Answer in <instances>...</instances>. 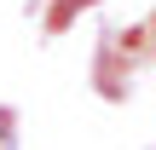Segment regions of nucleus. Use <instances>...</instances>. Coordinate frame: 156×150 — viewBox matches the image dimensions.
Here are the masks:
<instances>
[]
</instances>
